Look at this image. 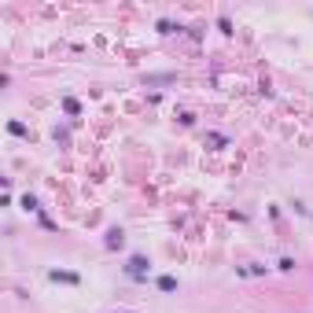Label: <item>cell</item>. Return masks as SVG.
<instances>
[{
	"mask_svg": "<svg viewBox=\"0 0 313 313\" xmlns=\"http://www.w3.org/2000/svg\"><path fill=\"white\" fill-rule=\"evenodd\" d=\"M125 273H129L133 280H148V258L144 254H133L129 265H125Z\"/></svg>",
	"mask_w": 313,
	"mask_h": 313,
	"instance_id": "obj_1",
	"label": "cell"
},
{
	"mask_svg": "<svg viewBox=\"0 0 313 313\" xmlns=\"http://www.w3.org/2000/svg\"><path fill=\"white\" fill-rule=\"evenodd\" d=\"M125 243V236H122V229H111V232H107V236H103V247L107 250H118Z\"/></svg>",
	"mask_w": 313,
	"mask_h": 313,
	"instance_id": "obj_2",
	"label": "cell"
},
{
	"mask_svg": "<svg viewBox=\"0 0 313 313\" xmlns=\"http://www.w3.org/2000/svg\"><path fill=\"white\" fill-rule=\"evenodd\" d=\"M48 276L52 280H63V284H77V273H59V269H52Z\"/></svg>",
	"mask_w": 313,
	"mask_h": 313,
	"instance_id": "obj_3",
	"label": "cell"
},
{
	"mask_svg": "<svg viewBox=\"0 0 313 313\" xmlns=\"http://www.w3.org/2000/svg\"><path fill=\"white\" fill-rule=\"evenodd\" d=\"M169 81H174V74H151L148 77V85H169Z\"/></svg>",
	"mask_w": 313,
	"mask_h": 313,
	"instance_id": "obj_4",
	"label": "cell"
},
{
	"mask_svg": "<svg viewBox=\"0 0 313 313\" xmlns=\"http://www.w3.org/2000/svg\"><path fill=\"white\" fill-rule=\"evenodd\" d=\"M63 111H67V115H77V111H81V103L67 96V100H63Z\"/></svg>",
	"mask_w": 313,
	"mask_h": 313,
	"instance_id": "obj_5",
	"label": "cell"
},
{
	"mask_svg": "<svg viewBox=\"0 0 313 313\" xmlns=\"http://www.w3.org/2000/svg\"><path fill=\"white\" fill-rule=\"evenodd\" d=\"M159 288L162 291H177V280L174 276H159Z\"/></svg>",
	"mask_w": 313,
	"mask_h": 313,
	"instance_id": "obj_6",
	"label": "cell"
},
{
	"mask_svg": "<svg viewBox=\"0 0 313 313\" xmlns=\"http://www.w3.org/2000/svg\"><path fill=\"white\" fill-rule=\"evenodd\" d=\"M8 129H11L15 136H26V125H22V122H11V125H8Z\"/></svg>",
	"mask_w": 313,
	"mask_h": 313,
	"instance_id": "obj_7",
	"label": "cell"
}]
</instances>
